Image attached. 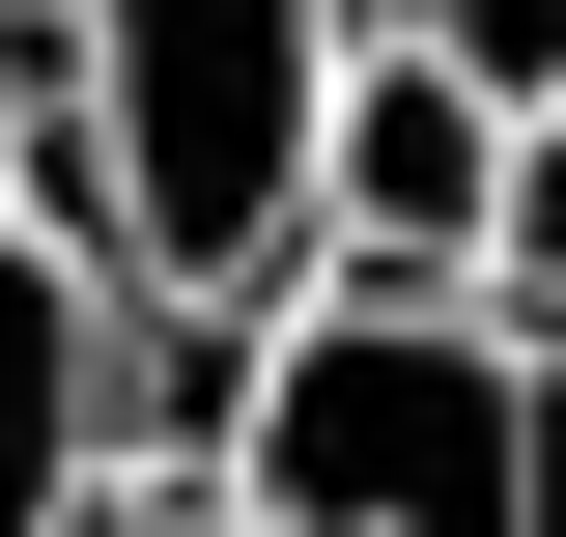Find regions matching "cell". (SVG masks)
<instances>
[{
	"label": "cell",
	"instance_id": "cell-6",
	"mask_svg": "<svg viewBox=\"0 0 566 537\" xmlns=\"http://www.w3.org/2000/svg\"><path fill=\"white\" fill-rule=\"evenodd\" d=\"M57 537H255V509H227V453H170V424H142V453H114V481H85V509H57Z\"/></svg>",
	"mask_w": 566,
	"mask_h": 537
},
{
	"label": "cell",
	"instance_id": "cell-5",
	"mask_svg": "<svg viewBox=\"0 0 566 537\" xmlns=\"http://www.w3.org/2000/svg\"><path fill=\"white\" fill-rule=\"evenodd\" d=\"M482 312L566 368V85H510V199H482Z\"/></svg>",
	"mask_w": 566,
	"mask_h": 537
},
{
	"label": "cell",
	"instance_id": "cell-3",
	"mask_svg": "<svg viewBox=\"0 0 566 537\" xmlns=\"http://www.w3.org/2000/svg\"><path fill=\"white\" fill-rule=\"evenodd\" d=\"M482 199H510V85L424 57V29H340V114H312V255L340 283H482Z\"/></svg>",
	"mask_w": 566,
	"mask_h": 537
},
{
	"label": "cell",
	"instance_id": "cell-8",
	"mask_svg": "<svg viewBox=\"0 0 566 537\" xmlns=\"http://www.w3.org/2000/svg\"><path fill=\"white\" fill-rule=\"evenodd\" d=\"M29 114H57V0H0V141H29Z\"/></svg>",
	"mask_w": 566,
	"mask_h": 537
},
{
	"label": "cell",
	"instance_id": "cell-4",
	"mask_svg": "<svg viewBox=\"0 0 566 537\" xmlns=\"http://www.w3.org/2000/svg\"><path fill=\"white\" fill-rule=\"evenodd\" d=\"M142 368H170V312H142V283L0 170V537H57L85 481L142 453Z\"/></svg>",
	"mask_w": 566,
	"mask_h": 537
},
{
	"label": "cell",
	"instance_id": "cell-2",
	"mask_svg": "<svg viewBox=\"0 0 566 537\" xmlns=\"http://www.w3.org/2000/svg\"><path fill=\"white\" fill-rule=\"evenodd\" d=\"M340 29L368 0H57V114L0 141L142 312L199 339L312 255V114H340Z\"/></svg>",
	"mask_w": 566,
	"mask_h": 537
},
{
	"label": "cell",
	"instance_id": "cell-1",
	"mask_svg": "<svg viewBox=\"0 0 566 537\" xmlns=\"http://www.w3.org/2000/svg\"><path fill=\"white\" fill-rule=\"evenodd\" d=\"M199 453H227L255 537H566V368L482 312V283H340V255H283L255 312H227Z\"/></svg>",
	"mask_w": 566,
	"mask_h": 537
},
{
	"label": "cell",
	"instance_id": "cell-7",
	"mask_svg": "<svg viewBox=\"0 0 566 537\" xmlns=\"http://www.w3.org/2000/svg\"><path fill=\"white\" fill-rule=\"evenodd\" d=\"M368 29H424V57H482V85H566V0H368Z\"/></svg>",
	"mask_w": 566,
	"mask_h": 537
}]
</instances>
